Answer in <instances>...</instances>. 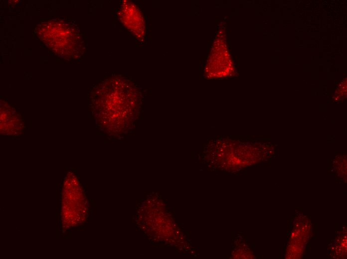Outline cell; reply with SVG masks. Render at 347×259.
<instances>
[{"label":"cell","instance_id":"6da1fadb","mask_svg":"<svg viewBox=\"0 0 347 259\" xmlns=\"http://www.w3.org/2000/svg\"><path fill=\"white\" fill-rule=\"evenodd\" d=\"M105 102L110 109L113 122L117 130L122 131L128 129L139 109V93L129 81L125 79L116 80Z\"/></svg>","mask_w":347,"mask_h":259},{"label":"cell","instance_id":"7a4b0ae2","mask_svg":"<svg viewBox=\"0 0 347 259\" xmlns=\"http://www.w3.org/2000/svg\"><path fill=\"white\" fill-rule=\"evenodd\" d=\"M124 25L137 38L144 36L145 25L143 17L137 6L131 2H125L119 14Z\"/></svg>","mask_w":347,"mask_h":259}]
</instances>
